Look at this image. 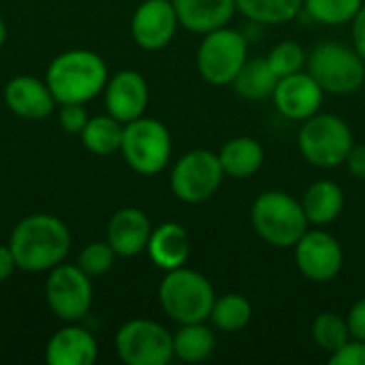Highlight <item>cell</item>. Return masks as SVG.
Wrapping results in <instances>:
<instances>
[{
	"instance_id": "1",
	"label": "cell",
	"mask_w": 365,
	"mask_h": 365,
	"mask_svg": "<svg viewBox=\"0 0 365 365\" xmlns=\"http://www.w3.org/2000/svg\"><path fill=\"white\" fill-rule=\"evenodd\" d=\"M9 248L17 269L32 274L49 272L64 263L71 250V231L58 216L30 214L11 231Z\"/></svg>"
},
{
	"instance_id": "2",
	"label": "cell",
	"mask_w": 365,
	"mask_h": 365,
	"mask_svg": "<svg viewBox=\"0 0 365 365\" xmlns=\"http://www.w3.org/2000/svg\"><path fill=\"white\" fill-rule=\"evenodd\" d=\"M107 79L109 71L105 60L90 49H71L56 56L45 75L58 105L90 103L105 90Z\"/></svg>"
},
{
	"instance_id": "3",
	"label": "cell",
	"mask_w": 365,
	"mask_h": 365,
	"mask_svg": "<svg viewBox=\"0 0 365 365\" xmlns=\"http://www.w3.org/2000/svg\"><path fill=\"white\" fill-rule=\"evenodd\" d=\"M255 233L274 248H293L310 229L302 201L284 190L261 192L250 207Z\"/></svg>"
},
{
	"instance_id": "4",
	"label": "cell",
	"mask_w": 365,
	"mask_h": 365,
	"mask_svg": "<svg viewBox=\"0 0 365 365\" xmlns=\"http://www.w3.org/2000/svg\"><path fill=\"white\" fill-rule=\"evenodd\" d=\"M158 302L165 314L178 325L210 321L216 293L212 282L188 267H178L165 274L158 287Z\"/></svg>"
},
{
	"instance_id": "5",
	"label": "cell",
	"mask_w": 365,
	"mask_h": 365,
	"mask_svg": "<svg viewBox=\"0 0 365 365\" xmlns=\"http://www.w3.org/2000/svg\"><path fill=\"white\" fill-rule=\"evenodd\" d=\"M306 71L317 79L325 94H355L365 83V62L355 51L338 41H323L310 53Z\"/></svg>"
},
{
	"instance_id": "6",
	"label": "cell",
	"mask_w": 365,
	"mask_h": 365,
	"mask_svg": "<svg viewBox=\"0 0 365 365\" xmlns=\"http://www.w3.org/2000/svg\"><path fill=\"white\" fill-rule=\"evenodd\" d=\"M353 145L355 139L351 126L334 113H314L302 122L297 133L302 156L319 169H336L344 165Z\"/></svg>"
},
{
	"instance_id": "7",
	"label": "cell",
	"mask_w": 365,
	"mask_h": 365,
	"mask_svg": "<svg viewBox=\"0 0 365 365\" xmlns=\"http://www.w3.org/2000/svg\"><path fill=\"white\" fill-rule=\"evenodd\" d=\"M171 133L156 118H137L124 124L122 156L126 165L139 175H156L171 160Z\"/></svg>"
},
{
	"instance_id": "8",
	"label": "cell",
	"mask_w": 365,
	"mask_h": 365,
	"mask_svg": "<svg viewBox=\"0 0 365 365\" xmlns=\"http://www.w3.org/2000/svg\"><path fill=\"white\" fill-rule=\"evenodd\" d=\"M248 60V41L235 28H218L203 34L197 49V71L212 86H229Z\"/></svg>"
},
{
	"instance_id": "9",
	"label": "cell",
	"mask_w": 365,
	"mask_h": 365,
	"mask_svg": "<svg viewBox=\"0 0 365 365\" xmlns=\"http://www.w3.org/2000/svg\"><path fill=\"white\" fill-rule=\"evenodd\" d=\"M225 178L218 154L212 150H190L182 154L169 175L171 192L188 205L205 203L216 195Z\"/></svg>"
},
{
	"instance_id": "10",
	"label": "cell",
	"mask_w": 365,
	"mask_h": 365,
	"mask_svg": "<svg viewBox=\"0 0 365 365\" xmlns=\"http://www.w3.org/2000/svg\"><path fill=\"white\" fill-rule=\"evenodd\" d=\"M115 353L126 365H167L173 355V334L156 321L133 319L115 334Z\"/></svg>"
},
{
	"instance_id": "11",
	"label": "cell",
	"mask_w": 365,
	"mask_h": 365,
	"mask_svg": "<svg viewBox=\"0 0 365 365\" xmlns=\"http://www.w3.org/2000/svg\"><path fill=\"white\" fill-rule=\"evenodd\" d=\"M92 282L79 265L60 263L49 269L45 282V299L49 310L64 323L81 321L92 306Z\"/></svg>"
},
{
	"instance_id": "12",
	"label": "cell",
	"mask_w": 365,
	"mask_h": 365,
	"mask_svg": "<svg viewBox=\"0 0 365 365\" xmlns=\"http://www.w3.org/2000/svg\"><path fill=\"white\" fill-rule=\"evenodd\" d=\"M293 248L297 269L304 278L317 284L331 282L344 265V250L340 242L323 229H308Z\"/></svg>"
},
{
	"instance_id": "13",
	"label": "cell",
	"mask_w": 365,
	"mask_h": 365,
	"mask_svg": "<svg viewBox=\"0 0 365 365\" xmlns=\"http://www.w3.org/2000/svg\"><path fill=\"white\" fill-rule=\"evenodd\" d=\"M178 26L180 19L173 0H143L133 13L130 34L141 49L158 51L173 41Z\"/></svg>"
},
{
	"instance_id": "14",
	"label": "cell",
	"mask_w": 365,
	"mask_h": 365,
	"mask_svg": "<svg viewBox=\"0 0 365 365\" xmlns=\"http://www.w3.org/2000/svg\"><path fill=\"white\" fill-rule=\"evenodd\" d=\"M325 92L308 71H299L278 79L272 101L280 115L293 122H304L319 113Z\"/></svg>"
},
{
	"instance_id": "15",
	"label": "cell",
	"mask_w": 365,
	"mask_h": 365,
	"mask_svg": "<svg viewBox=\"0 0 365 365\" xmlns=\"http://www.w3.org/2000/svg\"><path fill=\"white\" fill-rule=\"evenodd\" d=\"M105 107L107 113L128 124L141 118L150 103V88L141 73L133 68H124L107 79L105 86Z\"/></svg>"
},
{
	"instance_id": "16",
	"label": "cell",
	"mask_w": 365,
	"mask_h": 365,
	"mask_svg": "<svg viewBox=\"0 0 365 365\" xmlns=\"http://www.w3.org/2000/svg\"><path fill=\"white\" fill-rule=\"evenodd\" d=\"M4 105L24 120H43L56 109V98L47 86L30 75H17L4 86Z\"/></svg>"
},
{
	"instance_id": "17",
	"label": "cell",
	"mask_w": 365,
	"mask_h": 365,
	"mask_svg": "<svg viewBox=\"0 0 365 365\" xmlns=\"http://www.w3.org/2000/svg\"><path fill=\"white\" fill-rule=\"evenodd\" d=\"M152 222L139 207L118 210L107 225V242L118 257H137L148 248Z\"/></svg>"
},
{
	"instance_id": "18",
	"label": "cell",
	"mask_w": 365,
	"mask_h": 365,
	"mask_svg": "<svg viewBox=\"0 0 365 365\" xmlns=\"http://www.w3.org/2000/svg\"><path fill=\"white\" fill-rule=\"evenodd\" d=\"M96 357L98 346L94 336L73 323L58 329L45 346V361L49 365H92Z\"/></svg>"
},
{
	"instance_id": "19",
	"label": "cell",
	"mask_w": 365,
	"mask_h": 365,
	"mask_svg": "<svg viewBox=\"0 0 365 365\" xmlns=\"http://www.w3.org/2000/svg\"><path fill=\"white\" fill-rule=\"evenodd\" d=\"M180 26L195 34L229 26L237 13L235 0H173Z\"/></svg>"
},
{
	"instance_id": "20",
	"label": "cell",
	"mask_w": 365,
	"mask_h": 365,
	"mask_svg": "<svg viewBox=\"0 0 365 365\" xmlns=\"http://www.w3.org/2000/svg\"><path fill=\"white\" fill-rule=\"evenodd\" d=\"M145 250L158 269L171 272L186 265L190 257V235L178 222H163L152 229Z\"/></svg>"
},
{
	"instance_id": "21",
	"label": "cell",
	"mask_w": 365,
	"mask_h": 365,
	"mask_svg": "<svg viewBox=\"0 0 365 365\" xmlns=\"http://www.w3.org/2000/svg\"><path fill=\"white\" fill-rule=\"evenodd\" d=\"M225 175L233 180H248L263 167L265 150L255 137H233L222 143L218 152Z\"/></svg>"
},
{
	"instance_id": "22",
	"label": "cell",
	"mask_w": 365,
	"mask_h": 365,
	"mask_svg": "<svg viewBox=\"0 0 365 365\" xmlns=\"http://www.w3.org/2000/svg\"><path fill=\"white\" fill-rule=\"evenodd\" d=\"M299 201H302L308 222L314 227H325L338 220V216L342 214L344 190L331 180H317L306 188Z\"/></svg>"
},
{
	"instance_id": "23",
	"label": "cell",
	"mask_w": 365,
	"mask_h": 365,
	"mask_svg": "<svg viewBox=\"0 0 365 365\" xmlns=\"http://www.w3.org/2000/svg\"><path fill=\"white\" fill-rule=\"evenodd\" d=\"M278 79L280 77L272 71L267 58H248L231 86L240 98L263 101V98H272Z\"/></svg>"
},
{
	"instance_id": "24",
	"label": "cell",
	"mask_w": 365,
	"mask_h": 365,
	"mask_svg": "<svg viewBox=\"0 0 365 365\" xmlns=\"http://www.w3.org/2000/svg\"><path fill=\"white\" fill-rule=\"evenodd\" d=\"M216 346L214 331L205 323H186L173 334V355L186 364L205 361Z\"/></svg>"
},
{
	"instance_id": "25",
	"label": "cell",
	"mask_w": 365,
	"mask_h": 365,
	"mask_svg": "<svg viewBox=\"0 0 365 365\" xmlns=\"http://www.w3.org/2000/svg\"><path fill=\"white\" fill-rule=\"evenodd\" d=\"M122 135H124V124L120 120H115L109 113L94 115L88 120V124L81 130V143L88 152L96 156H109L113 152H120Z\"/></svg>"
},
{
	"instance_id": "26",
	"label": "cell",
	"mask_w": 365,
	"mask_h": 365,
	"mask_svg": "<svg viewBox=\"0 0 365 365\" xmlns=\"http://www.w3.org/2000/svg\"><path fill=\"white\" fill-rule=\"evenodd\" d=\"M235 6L255 24L278 26L295 19L304 9V0H235Z\"/></svg>"
},
{
	"instance_id": "27",
	"label": "cell",
	"mask_w": 365,
	"mask_h": 365,
	"mask_svg": "<svg viewBox=\"0 0 365 365\" xmlns=\"http://www.w3.org/2000/svg\"><path fill=\"white\" fill-rule=\"evenodd\" d=\"M250 319H252V306L240 293H225L216 297L212 306V314H210L212 325L225 334L242 331L250 323Z\"/></svg>"
},
{
	"instance_id": "28",
	"label": "cell",
	"mask_w": 365,
	"mask_h": 365,
	"mask_svg": "<svg viewBox=\"0 0 365 365\" xmlns=\"http://www.w3.org/2000/svg\"><path fill=\"white\" fill-rule=\"evenodd\" d=\"M365 0H304L306 15L323 26H344L355 19Z\"/></svg>"
},
{
	"instance_id": "29",
	"label": "cell",
	"mask_w": 365,
	"mask_h": 365,
	"mask_svg": "<svg viewBox=\"0 0 365 365\" xmlns=\"http://www.w3.org/2000/svg\"><path fill=\"white\" fill-rule=\"evenodd\" d=\"M312 340L319 349L334 353L338 351L344 342L351 340V331H349V323L344 317L336 314V312H321L314 323H312Z\"/></svg>"
},
{
	"instance_id": "30",
	"label": "cell",
	"mask_w": 365,
	"mask_h": 365,
	"mask_svg": "<svg viewBox=\"0 0 365 365\" xmlns=\"http://www.w3.org/2000/svg\"><path fill=\"white\" fill-rule=\"evenodd\" d=\"M265 58L278 77L299 73V71H304V66L308 62V53L297 41H280L278 45H274L269 49V53Z\"/></svg>"
},
{
	"instance_id": "31",
	"label": "cell",
	"mask_w": 365,
	"mask_h": 365,
	"mask_svg": "<svg viewBox=\"0 0 365 365\" xmlns=\"http://www.w3.org/2000/svg\"><path fill=\"white\" fill-rule=\"evenodd\" d=\"M115 257H118V255H115V250L109 246V242H90V244L79 252L77 265H79L90 278H96V276L107 274V272L113 267Z\"/></svg>"
},
{
	"instance_id": "32",
	"label": "cell",
	"mask_w": 365,
	"mask_h": 365,
	"mask_svg": "<svg viewBox=\"0 0 365 365\" xmlns=\"http://www.w3.org/2000/svg\"><path fill=\"white\" fill-rule=\"evenodd\" d=\"M88 120H90V115L81 103H66V105H60V109H58V122L71 135H81Z\"/></svg>"
},
{
	"instance_id": "33",
	"label": "cell",
	"mask_w": 365,
	"mask_h": 365,
	"mask_svg": "<svg viewBox=\"0 0 365 365\" xmlns=\"http://www.w3.org/2000/svg\"><path fill=\"white\" fill-rule=\"evenodd\" d=\"M331 365H365V340L351 338L338 351L329 353Z\"/></svg>"
},
{
	"instance_id": "34",
	"label": "cell",
	"mask_w": 365,
	"mask_h": 365,
	"mask_svg": "<svg viewBox=\"0 0 365 365\" xmlns=\"http://www.w3.org/2000/svg\"><path fill=\"white\" fill-rule=\"evenodd\" d=\"M346 323H349V331H351V338H357V340H365V297L357 299L349 314H346Z\"/></svg>"
},
{
	"instance_id": "35",
	"label": "cell",
	"mask_w": 365,
	"mask_h": 365,
	"mask_svg": "<svg viewBox=\"0 0 365 365\" xmlns=\"http://www.w3.org/2000/svg\"><path fill=\"white\" fill-rule=\"evenodd\" d=\"M351 26H353V30H351L353 47H355V51L361 56V60L365 62V2L364 6L359 9V13L355 15V19L351 21Z\"/></svg>"
},
{
	"instance_id": "36",
	"label": "cell",
	"mask_w": 365,
	"mask_h": 365,
	"mask_svg": "<svg viewBox=\"0 0 365 365\" xmlns=\"http://www.w3.org/2000/svg\"><path fill=\"white\" fill-rule=\"evenodd\" d=\"M346 169L353 178L365 180V145H353V150L346 156Z\"/></svg>"
},
{
	"instance_id": "37",
	"label": "cell",
	"mask_w": 365,
	"mask_h": 365,
	"mask_svg": "<svg viewBox=\"0 0 365 365\" xmlns=\"http://www.w3.org/2000/svg\"><path fill=\"white\" fill-rule=\"evenodd\" d=\"M15 267H17L15 265V257H13V252L9 248V244L6 246L0 244V284L11 278V274L15 272Z\"/></svg>"
},
{
	"instance_id": "38",
	"label": "cell",
	"mask_w": 365,
	"mask_h": 365,
	"mask_svg": "<svg viewBox=\"0 0 365 365\" xmlns=\"http://www.w3.org/2000/svg\"><path fill=\"white\" fill-rule=\"evenodd\" d=\"M4 41H6V26H4V21L0 17V47L4 45Z\"/></svg>"
}]
</instances>
